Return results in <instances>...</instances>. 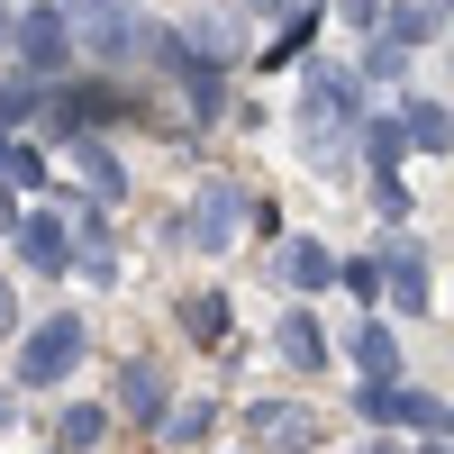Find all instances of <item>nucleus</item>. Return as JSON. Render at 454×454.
<instances>
[{"mask_svg":"<svg viewBox=\"0 0 454 454\" xmlns=\"http://www.w3.org/2000/svg\"><path fill=\"white\" fill-rule=\"evenodd\" d=\"M246 436H254L263 454H309V445L327 436V419H309L300 400H254V409H246Z\"/></svg>","mask_w":454,"mask_h":454,"instance_id":"obj_4","label":"nucleus"},{"mask_svg":"<svg viewBox=\"0 0 454 454\" xmlns=\"http://www.w3.org/2000/svg\"><path fill=\"white\" fill-rule=\"evenodd\" d=\"M73 155H82V173H91V192H100V200H119V192H128V164L109 155L100 137H73Z\"/></svg>","mask_w":454,"mask_h":454,"instance_id":"obj_15","label":"nucleus"},{"mask_svg":"<svg viewBox=\"0 0 454 454\" xmlns=\"http://www.w3.org/2000/svg\"><path fill=\"white\" fill-rule=\"evenodd\" d=\"M173 318H182V336H192L200 355L227 346V300H218V291H182V309H173Z\"/></svg>","mask_w":454,"mask_h":454,"instance_id":"obj_11","label":"nucleus"},{"mask_svg":"<svg viewBox=\"0 0 454 454\" xmlns=\"http://www.w3.org/2000/svg\"><path fill=\"white\" fill-rule=\"evenodd\" d=\"M0 36H19V19H10V10H0Z\"/></svg>","mask_w":454,"mask_h":454,"instance_id":"obj_21","label":"nucleus"},{"mask_svg":"<svg viewBox=\"0 0 454 454\" xmlns=\"http://www.w3.org/2000/svg\"><path fill=\"white\" fill-rule=\"evenodd\" d=\"M427 454H454V445H445V436H436V445H427Z\"/></svg>","mask_w":454,"mask_h":454,"instance_id":"obj_23","label":"nucleus"},{"mask_svg":"<svg viewBox=\"0 0 454 454\" xmlns=\"http://www.w3.org/2000/svg\"><path fill=\"white\" fill-rule=\"evenodd\" d=\"M209 427H218V409H209V400H173V409H164V445H200Z\"/></svg>","mask_w":454,"mask_h":454,"instance_id":"obj_17","label":"nucleus"},{"mask_svg":"<svg viewBox=\"0 0 454 454\" xmlns=\"http://www.w3.org/2000/svg\"><path fill=\"white\" fill-rule=\"evenodd\" d=\"M336 10H346V19H382V0H336Z\"/></svg>","mask_w":454,"mask_h":454,"instance_id":"obj_19","label":"nucleus"},{"mask_svg":"<svg viewBox=\"0 0 454 454\" xmlns=\"http://www.w3.org/2000/svg\"><path fill=\"white\" fill-rule=\"evenodd\" d=\"M0 327H10V291H0Z\"/></svg>","mask_w":454,"mask_h":454,"instance_id":"obj_22","label":"nucleus"},{"mask_svg":"<svg viewBox=\"0 0 454 454\" xmlns=\"http://www.w3.org/2000/svg\"><path fill=\"white\" fill-rule=\"evenodd\" d=\"M427 36H436V10H427V0H391V10L372 19V46H391V55H419Z\"/></svg>","mask_w":454,"mask_h":454,"instance_id":"obj_7","label":"nucleus"},{"mask_svg":"<svg viewBox=\"0 0 454 454\" xmlns=\"http://www.w3.org/2000/svg\"><path fill=\"white\" fill-rule=\"evenodd\" d=\"M445 19H454V0H445Z\"/></svg>","mask_w":454,"mask_h":454,"instance_id":"obj_24","label":"nucleus"},{"mask_svg":"<svg viewBox=\"0 0 454 454\" xmlns=\"http://www.w3.org/2000/svg\"><path fill=\"white\" fill-rule=\"evenodd\" d=\"M19 263H36V273H73V227L55 209H27L19 218Z\"/></svg>","mask_w":454,"mask_h":454,"instance_id":"obj_6","label":"nucleus"},{"mask_svg":"<svg viewBox=\"0 0 454 454\" xmlns=\"http://www.w3.org/2000/svg\"><path fill=\"white\" fill-rule=\"evenodd\" d=\"M300 109H309L318 155H327L346 128H364V82H355V73H336V64H309V82H300Z\"/></svg>","mask_w":454,"mask_h":454,"instance_id":"obj_3","label":"nucleus"},{"mask_svg":"<svg viewBox=\"0 0 454 454\" xmlns=\"http://www.w3.org/2000/svg\"><path fill=\"white\" fill-rule=\"evenodd\" d=\"M119 409H128V419H155V427H164V409H173V400H164V364H145V355H137V364H119Z\"/></svg>","mask_w":454,"mask_h":454,"instance_id":"obj_9","label":"nucleus"},{"mask_svg":"<svg viewBox=\"0 0 454 454\" xmlns=\"http://www.w3.org/2000/svg\"><path fill=\"white\" fill-rule=\"evenodd\" d=\"M400 128H409V145H419V155H445V145H454V109L409 100V109H400Z\"/></svg>","mask_w":454,"mask_h":454,"instance_id":"obj_14","label":"nucleus"},{"mask_svg":"<svg viewBox=\"0 0 454 454\" xmlns=\"http://www.w3.org/2000/svg\"><path fill=\"white\" fill-rule=\"evenodd\" d=\"M100 436H109V409H100V400H73V409H64V427H55L64 454H82V445H100Z\"/></svg>","mask_w":454,"mask_h":454,"instance_id":"obj_16","label":"nucleus"},{"mask_svg":"<svg viewBox=\"0 0 454 454\" xmlns=\"http://www.w3.org/2000/svg\"><path fill=\"white\" fill-rule=\"evenodd\" d=\"M19 64L27 73H64L73 64V19L55 10V0L46 10H19Z\"/></svg>","mask_w":454,"mask_h":454,"instance_id":"obj_5","label":"nucleus"},{"mask_svg":"<svg viewBox=\"0 0 454 454\" xmlns=\"http://www.w3.org/2000/svg\"><path fill=\"white\" fill-rule=\"evenodd\" d=\"M282 282H291V291H327V282H336V254H327L318 237H291V246H282Z\"/></svg>","mask_w":454,"mask_h":454,"instance_id":"obj_12","label":"nucleus"},{"mask_svg":"<svg viewBox=\"0 0 454 454\" xmlns=\"http://www.w3.org/2000/svg\"><path fill=\"white\" fill-rule=\"evenodd\" d=\"M46 454H64V445H46Z\"/></svg>","mask_w":454,"mask_h":454,"instance_id":"obj_25","label":"nucleus"},{"mask_svg":"<svg viewBox=\"0 0 454 454\" xmlns=\"http://www.w3.org/2000/svg\"><path fill=\"white\" fill-rule=\"evenodd\" d=\"M254 218V192L246 182H200L192 209H173V246H192V254H218V246H237V227Z\"/></svg>","mask_w":454,"mask_h":454,"instance_id":"obj_1","label":"nucleus"},{"mask_svg":"<svg viewBox=\"0 0 454 454\" xmlns=\"http://www.w3.org/2000/svg\"><path fill=\"white\" fill-rule=\"evenodd\" d=\"M336 282H346L355 300H382V254H364V263H346V273H336Z\"/></svg>","mask_w":454,"mask_h":454,"instance_id":"obj_18","label":"nucleus"},{"mask_svg":"<svg viewBox=\"0 0 454 454\" xmlns=\"http://www.w3.org/2000/svg\"><path fill=\"white\" fill-rule=\"evenodd\" d=\"M273 346H282V364H291V372H318V364H327V336H318V318H309V309H291Z\"/></svg>","mask_w":454,"mask_h":454,"instance_id":"obj_13","label":"nucleus"},{"mask_svg":"<svg viewBox=\"0 0 454 454\" xmlns=\"http://www.w3.org/2000/svg\"><path fill=\"white\" fill-rule=\"evenodd\" d=\"M10 419H19V391H0V427H10Z\"/></svg>","mask_w":454,"mask_h":454,"instance_id":"obj_20","label":"nucleus"},{"mask_svg":"<svg viewBox=\"0 0 454 454\" xmlns=\"http://www.w3.org/2000/svg\"><path fill=\"white\" fill-rule=\"evenodd\" d=\"M382 291L400 300V318H419L427 300H436V282H427V254H419V246H400V254H382Z\"/></svg>","mask_w":454,"mask_h":454,"instance_id":"obj_8","label":"nucleus"},{"mask_svg":"<svg viewBox=\"0 0 454 454\" xmlns=\"http://www.w3.org/2000/svg\"><path fill=\"white\" fill-rule=\"evenodd\" d=\"M82 355H91L82 318H46V327L19 346V391H55V382H73V372H82Z\"/></svg>","mask_w":454,"mask_h":454,"instance_id":"obj_2","label":"nucleus"},{"mask_svg":"<svg viewBox=\"0 0 454 454\" xmlns=\"http://www.w3.org/2000/svg\"><path fill=\"white\" fill-rule=\"evenodd\" d=\"M346 355H355V372H364V382H400V336H391L382 318H364Z\"/></svg>","mask_w":454,"mask_h":454,"instance_id":"obj_10","label":"nucleus"}]
</instances>
